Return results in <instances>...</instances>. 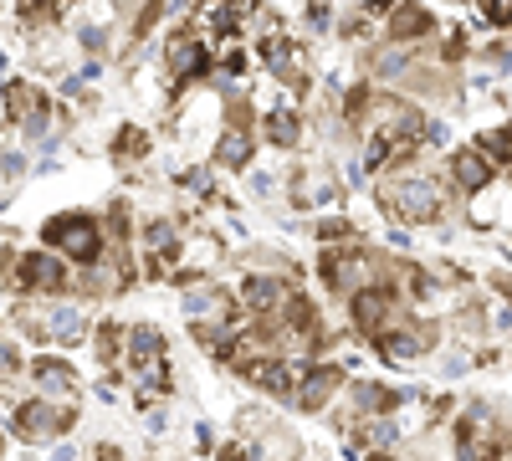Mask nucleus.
Wrapping results in <instances>:
<instances>
[{
  "mask_svg": "<svg viewBox=\"0 0 512 461\" xmlns=\"http://www.w3.org/2000/svg\"><path fill=\"white\" fill-rule=\"evenodd\" d=\"M441 200H446V190L431 175H415V180L405 175V180L379 185V205H384V216H395V221H431L441 211Z\"/></svg>",
  "mask_w": 512,
  "mask_h": 461,
  "instance_id": "nucleus-1",
  "label": "nucleus"
},
{
  "mask_svg": "<svg viewBox=\"0 0 512 461\" xmlns=\"http://www.w3.org/2000/svg\"><path fill=\"white\" fill-rule=\"evenodd\" d=\"M41 246H52L57 257L88 267V262L103 257V226L93 216H57V221H47V231H41Z\"/></svg>",
  "mask_w": 512,
  "mask_h": 461,
  "instance_id": "nucleus-2",
  "label": "nucleus"
},
{
  "mask_svg": "<svg viewBox=\"0 0 512 461\" xmlns=\"http://www.w3.org/2000/svg\"><path fill=\"white\" fill-rule=\"evenodd\" d=\"M354 323L369 339H390L395 328H405V303L390 287H359L354 292Z\"/></svg>",
  "mask_w": 512,
  "mask_h": 461,
  "instance_id": "nucleus-3",
  "label": "nucleus"
},
{
  "mask_svg": "<svg viewBox=\"0 0 512 461\" xmlns=\"http://www.w3.org/2000/svg\"><path fill=\"white\" fill-rule=\"evenodd\" d=\"M11 287H21V292H62V287H72L67 257H57L52 246H41V251H26V257H16Z\"/></svg>",
  "mask_w": 512,
  "mask_h": 461,
  "instance_id": "nucleus-4",
  "label": "nucleus"
},
{
  "mask_svg": "<svg viewBox=\"0 0 512 461\" xmlns=\"http://www.w3.org/2000/svg\"><path fill=\"white\" fill-rule=\"evenodd\" d=\"M128 364H134L144 395L169 390V359H164V339L154 328H134V333H128Z\"/></svg>",
  "mask_w": 512,
  "mask_h": 461,
  "instance_id": "nucleus-5",
  "label": "nucleus"
},
{
  "mask_svg": "<svg viewBox=\"0 0 512 461\" xmlns=\"http://www.w3.org/2000/svg\"><path fill=\"white\" fill-rule=\"evenodd\" d=\"M6 118L11 123H21L26 129V139H47V123H52V113H47V98H41L31 82H6Z\"/></svg>",
  "mask_w": 512,
  "mask_h": 461,
  "instance_id": "nucleus-6",
  "label": "nucleus"
},
{
  "mask_svg": "<svg viewBox=\"0 0 512 461\" xmlns=\"http://www.w3.org/2000/svg\"><path fill=\"white\" fill-rule=\"evenodd\" d=\"M205 67H210V52H205V41H200L195 31H180V36L164 47V72H169V82H175V88H185V82H190L195 72H205Z\"/></svg>",
  "mask_w": 512,
  "mask_h": 461,
  "instance_id": "nucleus-7",
  "label": "nucleus"
},
{
  "mask_svg": "<svg viewBox=\"0 0 512 461\" xmlns=\"http://www.w3.org/2000/svg\"><path fill=\"white\" fill-rule=\"evenodd\" d=\"M67 426H72V410H57V405H47V400H31V405L16 410V431H21L26 441H52V436H62Z\"/></svg>",
  "mask_w": 512,
  "mask_h": 461,
  "instance_id": "nucleus-8",
  "label": "nucleus"
},
{
  "mask_svg": "<svg viewBox=\"0 0 512 461\" xmlns=\"http://www.w3.org/2000/svg\"><path fill=\"white\" fill-rule=\"evenodd\" d=\"M287 298H292V287L282 277H246L241 282V303L251 318H277Z\"/></svg>",
  "mask_w": 512,
  "mask_h": 461,
  "instance_id": "nucleus-9",
  "label": "nucleus"
},
{
  "mask_svg": "<svg viewBox=\"0 0 512 461\" xmlns=\"http://www.w3.org/2000/svg\"><path fill=\"white\" fill-rule=\"evenodd\" d=\"M451 180H456V190H466V195L487 190V180H492V159H487L482 149H461V154H451Z\"/></svg>",
  "mask_w": 512,
  "mask_h": 461,
  "instance_id": "nucleus-10",
  "label": "nucleus"
},
{
  "mask_svg": "<svg viewBox=\"0 0 512 461\" xmlns=\"http://www.w3.org/2000/svg\"><path fill=\"white\" fill-rule=\"evenodd\" d=\"M338 390V369H303V380L292 385V400L303 410H323Z\"/></svg>",
  "mask_w": 512,
  "mask_h": 461,
  "instance_id": "nucleus-11",
  "label": "nucleus"
},
{
  "mask_svg": "<svg viewBox=\"0 0 512 461\" xmlns=\"http://www.w3.org/2000/svg\"><path fill=\"white\" fill-rule=\"evenodd\" d=\"M436 31V21H431V11H425V6H410V0H405V6H395V16H390V36L395 41H420V36H431Z\"/></svg>",
  "mask_w": 512,
  "mask_h": 461,
  "instance_id": "nucleus-12",
  "label": "nucleus"
},
{
  "mask_svg": "<svg viewBox=\"0 0 512 461\" xmlns=\"http://www.w3.org/2000/svg\"><path fill=\"white\" fill-rule=\"evenodd\" d=\"M47 333H57V339H82V333H88V313H82L77 303H57L52 313H47Z\"/></svg>",
  "mask_w": 512,
  "mask_h": 461,
  "instance_id": "nucleus-13",
  "label": "nucleus"
},
{
  "mask_svg": "<svg viewBox=\"0 0 512 461\" xmlns=\"http://www.w3.org/2000/svg\"><path fill=\"white\" fill-rule=\"evenodd\" d=\"M36 385L47 390V395H67V390H77V374L62 364V359H36Z\"/></svg>",
  "mask_w": 512,
  "mask_h": 461,
  "instance_id": "nucleus-14",
  "label": "nucleus"
},
{
  "mask_svg": "<svg viewBox=\"0 0 512 461\" xmlns=\"http://www.w3.org/2000/svg\"><path fill=\"white\" fill-rule=\"evenodd\" d=\"M262 129H267V139H272L277 149H297V144H303V123H297L287 108L267 113V123H262Z\"/></svg>",
  "mask_w": 512,
  "mask_h": 461,
  "instance_id": "nucleus-15",
  "label": "nucleus"
},
{
  "mask_svg": "<svg viewBox=\"0 0 512 461\" xmlns=\"http://www.w3.org/2000/svg\"><path fill=\"white\" fill-rule=\"evenodd\" d=\"M216 159L226 164V170H246V159H251V134H246V129H226L221 144H216Z\"/></svg>",
  "mask_w": 512,
  "mask_h": 461,
  "instance_id": "nucleus-16",
  "label": "nucleus"
},
{
  "mask_svg": "<svg viewBox=\"0 0 512 461\" xmlns=\"http://www.w3.org/2000/svg\"><path fill=\"white\" fill-rule=\"evenodd\" d=\"M477 149L492 159V170H497V164H512V129H497V134H487Z\"/></svg>",
  "mask_w": 512,
  "mask_h": 461,
  "instance_id": "nucleus-17",
  "label": "nucleus"
},
{
  "mask_svg": "<svg viewBox=\"0 0 512 461\" xmlns=\"http://www.w3.org/2000/svg\"><path fill=\"white\" fill-rule=\"evenodd\" d=\"M349 236H354V231H349V221H344V216H323V221H318V241H323V246L349 241Z\"/></svg>",
  "mask_w": 512,
  "mask_h": 461,
  "instance_id": "nucleus-18",
  "label": "nucleus"
},
{
  "mask_svg": "<svg viewBox=\"0 0 512 461\" xmlns=\"http://www.w3.org/2000/svg\"><path fill=\"white\" fill-rule=\"evenodd\" d=\"M144 149H149V139H144L139 129H123V134H118V149H113V154H118V159H139Z\"/></svg>",
  "mask_w": 512,
  "mask_h": 461,
  "instance_id": "nucleus-19",
  "label": "nucleus"
},
{
  "mask_svg": "<svg viewBox=\"0 0 512 461\" xmlns=\"http://www.w3.org/2000/svg\"><path fill=\"white\" fill-rule=\"evenodd\" d=\"M118 349H123V328L118 323H103L98 328V354L103 359H118Z\"/></svg>",
  "mask_w": 512,
  "mask_h": 461,
  "instance_id": "nucleus-20",
  "label": "nucleus"
},
{
  "mask_svg": "<svg viewBox=\"0 0 512 461\" xmlns=\"http://www.w3.org/2000/svg\"><path fill=\"white\" fill-rule=\"evenodd\" d=\"M400 395H390V390H379V385H359V405L364 410H390Z\"/></svg>",
  "mask_w": 512,
  "mask_h": 461,
  "instance_id": "nucleus-21",
  "label": "nucleus"
},
{
  "mask_svg": "<svg viewBox=\"0 0 512 461\" xmlns=\"http://www.w3.org/2000/svg\"><path fill=\"white\" fill-rule=\"evenodd\" d=\"M482 11H487V21L507 26V21H512V0H482Z\"/></svg>",
  "mask_w": 512,
  "mask_h": 461,
  "instance_id": "nucleus-22",
  "label": "nucleus"
},
{
  "mask_svg": "<svg viewBox=\"0 0 512 461\" xmlns=\"http://www.w3.org/2000/svg\"><path fill=\"white\" fill-rule=\"evenodd\" d=\"M21 170H26V159H21L16 149H11V154H0V175H6V180H16Z\"/></svg>",
  "mask_w": 512,
  "mask_h": 461,
  "instance_id": "nucleus-23",
  "label": "nucleus"
},
{
  "mask_svg": "<svg viewBox=\"0 0 512 461\" xmlns=\"http://www.w3.org/2000/svg\"><path fill=\"white\" fill-rule=\"evenodd\" d=\"M308 26H313V31H328V26H333V11H328V6H313V11H308Z\"/></svg>",
  "mask_w": 512,
  "mask_h": 461,
  "instance_id": "nucleus-24",
  "label": "nucleus"
},
{
  "mask_svg": "<svg viewBox=\"0 0 512 461\" xmlns=\"http://www.w3.org/2000/svg\"><path fill=\"white\" fill-rule=\"evenodd\" d=\"M103 41H108V31H103V26H88V31H82V47H88V52H98Z\"/></svg>",
  "mask_w": 512,
  "mask_h": 461,
  "instance_id": "nucleus-25",
  "label": "nucleus"
},
{
  "mask_svg": "<svg viewBox=\"0 0 512 461\" xmlns=\"http://www.w3.org/2000/svg\"><path fill=\"white\" fill-rule=\"evenodd\" d=\"M221 461H251V456H246V451H241V446H231V451H226V456H221Z\"/></svg>",
  "mask_w": 512,
  "mask_h": 461,
  "instance_id": "nucleus-26",
  "label": "nucleus"
},
{
  "mask_svg": "<svg viewBox=\"0 0 512 461\" xmlns=\"http://www.w3.org/2000/svg\"><path fill=\"white\" fill-rule=\"evenodd\" d=\"M0 62H6V57H0Z\"/></svg>",
  "mask_w": 512,
  "mask_h": 461,
  "instance_id": "nucleus-27",
  "label": "nucleus"
}]
</instances>
